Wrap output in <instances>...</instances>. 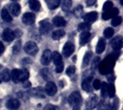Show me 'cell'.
<instances>
[{"label":"cell","mask_w":123,"mask_h":110,"mask_svg":"<svg viewBox=\"0 0 123 110\" xmlns=\"http://www.w3.org/2000/svg\"><path fill=\"white\" fill-rule=\"evenodd\" d=\"M30 76V73L27 70H18L14 69L11 72V79L13 80L14 83H18V82H24L28 80Z\"/></svg>","instance_id":"obj_1"},{"label":"cell","mask_w":123,"mask_h":110,"mask_svg":"<svg viewBox=\"0 0 123 110\" xmlns=\"http://www.w3.org/2000/svg\"><path fill=\"white\" fill-rule=\"evenodd\" d=\"M68 102L69 104L74 106V105H80V104L82 103V97H81V94L79 92H74L70 94L69 98H68Z\"/></svg>","instance_id":"obj_2"},{"label":"cell","mask_w":123,"mask_h":110,"mask_svg":"<svg viewBox=\"0 0 123 110\" xmlns=\"http://www.w3.org/2000/svg\"><path fill=\"white\" fill-rule=\"evenodd\" d=\"M24 51L27 54L29 55H35L38 52V46L35 42L33 41H28L25 44V47H24Z\"/></svg>","instance_id":"obj_3"},{"label":"cell","mask_w":123,"mask_h":110,"mask_svg":"<svg viewBox=\"0 0 123 110\" xmlns=\"http://www.w3.org/2000/svg\"><path fill=\"white\" fill-rule=\"evenodd\" d=\"M28 94L33 96V97H37V98H44L45 97V94L46 92L44 91V89L42 87H36V88H32L31 89Z\"/></svg>","instance_id":"obj_4"},{"label":"cell","mask_w":123,"mask_h":110,"mask_svg":"<svg viewBox=\"0 0 123 110\" xmlns=\"http://www.w3.org/2000/svg\"><path fill=\"white\" fill-rule=\"evenodd\" d=\"M51 29H52V25L47 19L41 20L40 22V28H39V29H40V32H41V34H47V33H49L51 30Z\"/></svg>","instance_id":"obj_5"},{"label":"cell","mask_w":123,"mask_h":110,"mask_svg":"<svg viewBox=\"0 0 123 110\" xmlns=\"http://www.w3.org/2000/svg\"><path fill=\"white\" fill-rule=\"evenodd\" d=\"M74 52V45L72 42L68 41L64 44V46L62 48V54L65 57H69L73 54V52Z\"/></svg>","instance_id":"obj_6"},{"label":"cell","mask_w":123,"mask_h":110,"mask_svg":"<svg viewBox=\"0 0 123 110\" xmlns=\"http://www.w3.org/2000/svg\"><path fill=\"white\" fill-rule=\"evenodd\" d=\"M51 60H52V53H51V52L50 50H45L42 53V56H41V63L43 65H49L51 63Z\"/></svg>","instance_id":"obj_7"},{"label":"cell","mask_w":123,"mask_h":110,"mask_svg":"<svg viewBox=\"0 0 123 110\" xmlns=\"http://www.w3.org/2000/svg\"><path fill=\"white\" fill-rule=\"evenodd\" d=\"M118 14V8H114L113 7L112 9L108 11H105L102 14V18L104 20H108V19H110V18H113L115 17H117Z\"/></svg>","instance_id":"obj_8"},{"label":"cell","mask_w":123,"mask_h":110,"mask_svg":"<svg viewBox=\"0 0 123 110\" xmlns=\"http://www.w3.org/2000/svg\"><path fill=\"white\" fill-rule=\"evenodd\" d=\"M15 32H13L10 29H6L5 30L3 31L2 34V38L3 40L6 42H10L13 41V40L15 39Z\"/></svg>","instance_id":"obj_9"},{"label":"cell","mask_w":123,"mask_h":110,"mask_svg":"<svg viewBox=\"0 0 123 110\" xmlns=\"http://www.w3.org/2000/svg\"><path fill=\"white\" fill-rule=\"evenodd\" d=\"M35 15L33 13H25L22 17V21L26 25H32L35 22Z\"/></svg>","instance_id":"obj_10"},{"label":"cell","mask_w":123,"mask_h":110,"mask_svg":"<svg viewBox=\"0 0 123 110\" xmlns=\"http://www.w3.org/2000/svg\"><path fill=\"white\" fill-rule=\"evenodd\" d=\"M45 92L48 95L52 96L57 93V87L54 83L52 82H48L45 86Z\"/></svg>","instance_id":"obj_11"},{"label":"cell","mask_w":123,"mask_h":110,"mask_svg":"<svg viewBox=\"0 0 123 110\" xmlns=\"http://www.w3.org/2000/svg\"><path fill=\"white\" fill-rule=\"evenodd\" d=\"M111 47L114 50H119V49L123 48V37H116L111 42Z\"/></svg>","instance_id":"obj_12"},{"label":"cell","mask_w":123,"mask_h":110,"mask_svg":"<svg viewBox=\"0 0 123 110\" xmlns=\"http://www.w3.org/2000/svg\"><path fill=\"white\" fill-rule=\"evenodd\" d=\"M98 13L96 11H93V12H89V13L86 14L83 17H84V20L86 21V22L93 23V22H95V21L98 19Z\"/></svg>","instance_id":"obj_13"},{"label":"cell","mask_w":123,"mask_h":110,"mask_svg":"<svg viewBox=\"0 0 123 110\" xmlns=\"http://www.w3.org/2000/svg\"><path fill=\"white\" fill-rule=\"evenodd\" d=\"M8 8H9V12L14 17H18L20 14L21 7L18 3H12V4H10Z\"/></svg>","instance_id":"obj_14"},{"label":"cell","mask_w":123,"mask_h":110,"mask_svg":"<svg viewBox=\"0 0 123 110\" xmlns=\"http://www.w3.org/2000/svg\"><path fill=\"white\" fill-rule=\"evenodd\" d=\"M6 107L8 108V109L10 110H17L18 107H19V105H20V103H19V101L18 99H14V98H12V99H9L7 102H6Z\"/></svg>","instance_id":"obj_15"},{"label":"cell","mask_w":123,"mask_h":110,"mask_svg":"<svg viewBox=\"0 0 123 110\" xmlns=\"http://www.w3.org/2000/svg\"><path fill=\"white\" fill-rule=\"evenodd\" d=\"M98 105V96L96 94H93L92 96H90L86 102V106L88 109H93L95 108Z\"/></svg>","instance_id":"obj_16"},{"label":"cell","mask_w":123,"mask_h":110,"mask_svg":"<svg viewBox=\"0 0 123 110\" xmlns=\"http://www.w3.org/2000/svg\"><path fill=\"white\" fill-rule=\"evenodd\" d=\"M52 24L55 27L61 28V27H64L66 25V21H65V19H64L62 17L57 16V17H53V19H52Z\"/></svg>","instance_id":"obj_17"},{"label":"cell","mask_w":123,"mask_h":110,"mask_svg":"<svg viewBox=\"0 0 123 110\" xmlns=\"http://www.w3.org/2000/svg\"><path fill=\"white\" fill-rule=\"evenodd\" d=\"M91 81H92V77L89 76L84 79L82 82V89L86 92H90L91 91Z\"/></svg>","instance_id":"obj_18"},{"label":"cell","mask_w":123,"mask_h":110,"mask_svg":"<svg viewBox=\"0 0 123 110\" xmlns=\"http://www.w3.org/2000/svg\"><path fill=\"white\" fill-rule=\"evenodd\" d=\"M106 48V41L104 39H99L98 44H97V48H96V52L98 54H101V53L105 51Z\"/></svg>","instance_id":"obj_19"},{"label":"cell","mask_w":123,"mask_h":110,"mask_svg":"<svg viewBox=\"0 0 123 110\" xmlns=\"http://www.w3.org/2000/svg\"><path fill=\"white\" fill-rule=\"evenodd\" d=\"M91 36V34H90V32L89 31H83L81 34H80V37H79V41H80V44L81 45H85L87 41H88V40H89V38Z\"/></svg>","instance_id":"obj_20"},{"label":"cell","mask_w":123,"mask_h":110,"mask_svg":"<svg viewBox=\"0 0 123 110\" xmlns=\"http://www.w3.org/2000/svg\"><path fill=\"white\" fill-rule=\"evenodd\" d=\"M52 61H53V63L55 64V66L57 65H60V64H62V55L58 52H54L52 53Z\"/></svg>","instance_id":"obj_21"},{"label":"cell","mask_w":123,"mask_h":110,"mask_svg":"<svg viewBox=\"0 0 123 110\" xmlns=\"http://www.w3.org/2000/svg\"><path fill=\"white\" fill-rule=\"evenodd\" d=\"M29 6L31 10L39 11L41 8V3L38 0H29Z\"/></svg>","instance_id":"obj_22"},{"label":"cell","mask_w":123,"mask_h":110,"mask_svg":"<svg viewBox=\"0 0 123 110\" xmlns=\"http://www.w3.org/2000/svg\"><path fill=\"white\" fill-rule=\"evenodd\" d=\"M45 2L50 9H55L61 4V0H45Z\"/></svg>","instance_id":"obj_23"},{"label":"cell","mask_w":123,"mask_h":110,"mask_svg":"<svg viewBox=\"0 0 123 110\" xmlns=\"http://www.w3.org/2000/svg\"><path fill=\"white\" fill-rule=\"evenodd\" d=\"M0 77H1V79H2L4 82H8L11 78L10 72H9L7 69H4V70H2V71H1V73H0Z\"/></svg>","instance_id":"obj_24"},{"label":"cell","mask_w":123,"mask_h":110,"mask_svg":"<svg viewBox=\"0 0 123 110\" xmlns=\"http://www.w3.org/2000/svg\"><path fill=\"white\" fill-rule=\"evenodd\" d=\"M64 34H65V32L63 29H57L55 31L52 32V34H51V38H52V40H60L62 39V37L64 36Z\"/></svg>","instance_id":"obj_25"},{"label":"cell","mask_w":123,"mask_h":110,"mask_svg":"<svg viewBox=\"0 0 123 110\" xmlns=\"http://www.w3.org/2000/svg\"><path fill=\"white\" fill-rule=\"evenodd\" d=\"M1 17H2V19L6 22H11L12 21V17H11L10 14H9V12L6 10V8H4L2 12H1Z\"/></svg>","instance_id":"obj_26"},{"label":"cell","mask_w":123,"mask_h":110,"mask_svg":"<svg viewBox=\"0 0 123 110\" xmlns=\"http://www.w3.org/2000/svg\"><path fill=\"white\" fill-rule=\"evenodd\" d=\"M72 0H62V9L63 11L70 10L72 6Z\"/></svg>","instance_id":"obj_27"},{"label":"cell","mask_w":123,"mask_h":110,"mask_svg":"<svg viewBox=\"0 0 123 110\" xmlns=\"http://www.w3.org/2000/svg\"><path fill=\"white\" fill-rule=\"evenodd\" d=\"M91 57H92V52H87L85 56H84V59H83V67H86L87 65L90 63V60H91Z\"/></svg>","instance_id":"obj_28"},{"label":"cell","mask_w":123,"mask_h":110,"mask_svg":"<svg viewBox=\"0 0 123 110\" xmlns=\"http://www.w3.org/2000/svg\"><path fill=\"white\" fill-rule=\"evenodd\" d=\"M90 23H88V22H83V23H80L79 25H78V30L79 31H88L89 29H90Z\"/></svg>","instance_id":"obj_29"},{"label":"cell","mask_w":123,"mask_h":110,"mask_svg":"<svg viewBox=\"0 0 123 110\" xmlns=\"http://www.w3.org/2000/svg\"><path fill=\"white\" fill-rule=\"evenodd\" d=\"M74 16L77 17H84V9H83L82 6L81 5L77 6L76 7L74 8Z\"/></svg>","instance_id":"obj_30"},{"label":"cell","mask_w":123,"mask_h":110,"mask_svg":"<svg viewBox=\"0 0 123 110\" xmlns=\"http://www.w3.org/2000/svg\"><path fill=\"white\" fill-rule=\"evenodd\" d=\"M116 93V89L113 84H108V95L109 97H114Z\"/></svg>","instance_id":"obj_31"},{"label":"cell","mask_w":123,"mask_h":110,"mask_svg":"<svg viewBox=\"0 0 123 110\" xmlns=\"http://www.w3.org/2000/svg\"><path fill=\"white\" fill-rule=\"evenodd\" d=\"M113 35H114V29H113V28H107L104 30V36L106 37L107 39H110Z\"/></svg>","instance_id":"obj_32"},{"label":"cell","mask_w":123,"mask_h":110,"mask_svg":"<svg viewBox=\"0 0 123 110\" xmlns=\"http://www.w3.org/2000/svg\"><path fill=\"white\" fill-rule=\"evenodd\" d=\"M41 75L42 76V78L44 79V80H48V79L50 78V76H51L49 69H47V68L42 69V70L41 71Z\"/></svg>","instance_id":"obj_33"},{"label":"cell","mask_w":123,"mask_h":110,"mask_svg":"<svg viewBox=\"0 0 123 110\" xmlns=\"http://www.w3.org/2000/svg\"><path fill=\"white\" fill-rule=\"evenodd\" d=\"M100 64V58L99 57H95L93 59L92 62V65H91V69L93 71H95L96 69L98 67V65Z\"/></svg>","instance_id":"obj_34"},{"label":"cell","mask_w":123,"mask_h":110,"mask_svg":"<svg viewBox=\"0 0 123 110\" xmlns=\"http://www.w3.org/2000/svg\"><path fill=\"white\" fill-rule=\"evenodd\" d=\"M121 22H122V18L120 17H113L112 18V21H111V25L113 27H117L118 25H120L121 24Z\"/></svg>","instance_id":"obj_35"},{"label":"cell","mask_w":123,"mask_h":110,"mask_svg":"<svg viewBox=\"0 0 123 110\" xmlns=\"http://www.w3.org/2000/svg\"><path fill=\"white\" fill-rule=\"evenodd\" d=\"M101 94L103 97H106V95H108V84L106 83H102L101 84Z\"/></svg>","instance_id":"obj_36"},{"label":"cell","mask_w":123,"mask_h":110,"mask_svg":"<svg viewBox=\"0 0 123 110\" xmlns=\"http://www.w3.org/2000/svg\"><path fill=\"white\" fill-rule=\"evenodd\" d=\"M112 8H113V3L111 1H107V2H105V4L103 6V10L108 11V10H110V9H112Z\"/></svg>","instance_id":"obj_37"},{"label":"cell","mask_w":123,"mask_h":110,"mask_svg":"<svg viewBox=\"0 0 123 110\" xmlns=\"http://www.w3.org/2000/svg\"><path fill=\"white\" fill-rule=\"evenodd\" d=\"M101 84H102V83H101L98 79H96V80H94V82H93V87L96 90H98L101 88Z\"/></svg>","instance_id":"obj_38"},{"label":"cell","mask_w":123,"mask_h":110,"mask_svg":"<svg viewBox=\"0 0 123 110\" xmlns=\"http://www.w3.org/2000/svg\"><path fill=\"white\" fill-rule=\"evenodd\" d=\"M74 73H75V67L74 66H69L68 68H67L66 70V73L67 75H69V76H71V75H73V74H74Z\"/></svg>","instance_id":"obj_39"},{"label":"cell","mask_w":123,"mask_h":110,"mask_svg":"<svg viewBox=\"0 0 123 110\" xmlns=\"http://www.w3.org/2000/svg\"><path fill=\"white\" fill-rule=\"evenodd\" d=\"M20 47H21V42L20 41H18L16 43L15 45H14V47H13V53H18L19 52V50H20Z\"/></svg>","instance_id":"obj_40"},{"label":"cell","mask_w":123,"mask_h":110,"mask_svg":"<svg viewBox=\"0 0 123 110\" xmlns=\"http://www.w3.org/2000/svg\"><path fill=\"white\" fill-rule=\"evenodd\" d=\"M44 110H58V107L56 105H47L45 106Z\"/></svg>","instance_id":"obj_41"},{"label":"cell","mask_w":123,"mask_h":110,"mask_svg":"<svg viewBox=\"0 0 123 110\" xmlns=\"http://www.w3.org/2000/svg\"><path fill=\"white\" fill-rule=\"evenodd\" d=\"M55 71H56L57 73H60L63 71V63L62 64H60V65H57L56 68H55Z\"/></svg>","instance_id":"obj_42"},{"label":"cell","mask_w":123,"mask_h":110,"mask_svg":"<svg viewBox=\"0 0 123 110\" xmlns=\"http://www.w3.org/2000/svg\"><path fill=\"white\" fill-rule=\"evenodd\" d=\"M86 3L87 6H92L97 3V0H86Z\"/></svg>","instance_id":"obj_43"},{"label":"cell","mask_w":123,"mask_h":110,"mask_svg":"<svg viewBox=\"0 0 123 110\" xmlns=\"http://www.w3.org/2000/svg\"><path fill=\"white\" fill-rule=\"evenodd\" d=\"M22 63H23V65H25V64H31V63H32V62H31V59L25 58V59L22 60Z\"/></svg>","instance_id":"obj_44"},{"label":"cell","mask_w":123,"mask_h":110,"mask_svg":"<svg viewBox=\"0 0 123 110\" xmlns=\"http://www.w3.org/2000/svg\"><path fill=\"white\" fill-rule=\"evenodd\" d=\"M30 86H31V82L29 80H26V81L23 82V87L24 88H29Z\"/></svg>","instance_id":"obj_45"},{"label":"cell","mask_w":123,"mask_h":110,"mask_svg":"<svg viewBox=\"0 0 123 110\" xmlns=\"http://www.w3.org/2000/svg\"><path fill=\"white\" fill-rule=\"evenodd\" d=\"M118 100L115 99L114 100V102H113V109L117 110L118 109Z\"/></svg>","instance_id":"obj_46"},{"label":"cell","mask_w":123,"mask_h":110,"mask_svg":"<svg viewBox=\"0 0 123 110\" xmlns=\"http://www.w3.org/2000/svg\"><path fill=\"white\" fill-rule=\"evenodd\" d=\"M4 51H5V46L3 45L2 41H0V54H2L4 52Z\"/></svg>","instance_id":"obj_47"},{"label":"cell","mask_w":123,"mask_h":110,"mask_svg":"<svg viewBox=\"0 0 123 110\" xmlns=\"http://www.w3.org/2000/svg\"><path fill=\"white\" fill-rule=\"evenodd\" d=\"M73 109L74 110H80V106H79V105H74V106H73Z\"/></svg>","instance_id":"obj_48"},{"label":"cell","mask_w":123,"mask_h":110,"mask_svg":"<svg viewBox=\"0 0 123 110\" xmlns=\"http://www.w3.org/2000/svg\"><path fill=\"white\" fill-rule=\"evenodd\" d=\"M120 4H121V5H123V0H120Z\"/></svg>","instance_id":"obj_49"},{"label":"cell","mask_w":123,"mask_h":110,"mask_svg":"<svg viewBox=\"0 0 123 110\" xmlns=\"http://www.w3.org/2000/svg\"><path fill=\"white\" fill-rule=\"evenodd\" d=\"M12 1H13V2H16V1H18V0H12Z\"/></svg>","instance_id":"obj_50"},{"label":"cell","mask_w":123,"mask_h":110,"mask_svg":"<svg viewBox=\"0 0 123 110\" xmlns=\"http://www.w3.org/2000/svg\"><path fill=\"white\" fill-rule=\"evenodd\" d=\"M101 110H108V109H106V108H102Z\"/></svg>","instance_id":"obj_51"},{"label":"cell","mask_w":123,"mask_h":110,"mask_svg":"<svg viewBox=\"0 0 123 110\" xmlns=\"http://www.w3.org/2000/svg\"><path fill=\"white\" fill-rule=\"evenodd\" d=\"M1 82H2V79L0 78V84H1Z\"/></svg>","instance_id":"obj_52"}]
</instances>
